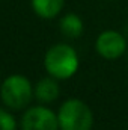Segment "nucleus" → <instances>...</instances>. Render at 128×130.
<instances>
[{
  "label": "nucleus",
  "mask_w": 128,
  "mask_h": 130,
  "mask_svg": "<svg viewBox=\"0 0 128 130\" xmlns=\"http://www.w3.org/2000/svg\"><path fill=\"white\" fill-rule=\"evenodd\" d=\"M44 65L51 77L65 80L77 73L78 55L68 44H56L45 53Z\"/></svg>",
  "instance_id": "nucleus-1"
},
{
  "label": "nucleus",
  "mask_w": 128,
  "mask_h": 130,
  "mask_svg": "<svg viewBox=\"0 0 128 130\" xmlns=\"http://www.w3.org/2000/svg\"><path fill=\"white\" fill-rule=\"evenodd\" d=\"M57 120L60 130H91L94 126L91 107L78 98H69L65 101L59 109Z\"/></svg>",
  "instance_id": "nucleus-2"
},
{
  "label": "nucleus",
  "mask_w": 128,
  "mask_h": 130,
  "mask_svg": "<svg viewBox=\"0 0 128 130\" xmlns=\"http://www.w3.org/2000/svg\"><path fill=\"white\" fill-rule=\"evenodd\" d=\"M0 95L6 106L12 109H21L27 106L32 98V85L24 76L12 74L3 82Z\"/></svg>",
  "instance_id": "nucleus-3"
},
{
  "label": "nucleus",
  "mask_w": 128,
  "mask_h": 130,
  "mask_svg": "<svg viewBox=\"0 0 128 130\" xmlns=\"http://www.w3.org/2000/svg\"><path fill=\"white\" fill-rule=\"evenodd\" d=\"M95 48L104 59H118L127 50V38L118 30H104L96 38Z\"/></svg>",
  "instance_id": "nucleus-4"
},
{
  "label": "nucleus",
  "mask_w": 128,
  "mask_h": 130,
  "mask_svg": "<svg viewBox=\"0 0 128 130\" xmlns=\"http://www.w3.org/2000/svg\"><path fill=\"white\" fill-rule=\"evenodd\" d=\"M23 130H60L57 115L44 106H35L29 109L21 121Z\"/></svg>",
  "instance_id": "nucleus-5"
},
{
  "label": "nucleus",
  "mask_w": 128,
  "mask_h": 130,
  "mask_svg": "<svg viewBox=\"0 0 128 130\" xmlns=\"http://www.w3.org/2000/svg\"><path fill=\"white\" fill-rule=\"evenodd\" d=\"M35 94H36V98L39 101L51 103L53 100L59 97V85L56 83L54 79L45 77V79L38 82V85L35 88Z\"/></svg>",
  "instance_id": "nucleus-6"
},
{
  "label": "nucleus",
  "mask_w": 128,
  "mask_h": 130,
  "mask_svg": "<svg viewBox=\"0 0 128 130\" xmlns=\"http://www.w3.org/2000/svg\"><path fill=\"white\" fill-rule=\"evenodd\" d=\"M65 0H32L33 11L42 18H54L63 8Z\"/></svg>",
  "instance_id": "nucleus-7"
},
{
  "label": "nucleus",
  "mask_w": 128,
  "mask_h": 130,
  "mask_svg": "<svg viewBox=\"0 0 128 130\" xmlns=\"http://www.w3.org/2000/svg\"><path fill=\"white\" fill-rule=\"evenodd\" d=\"M60 30L68 38H78L83 33V21L77 14H66L60 20Z\"/></svg>",
  "instance_id": "nucleus-8"
},
{
  "label": "nucleus",
  "mask_w": 128,
  "mask_h": 130,
  "mask_svg": "<svg viewBox=\"0 0 128 130\" xmlns=\"http://www.w3.org/2000/svg\"><path fill=\"white\" fill-rule=\"evenodd\" d=\"M0 130H17V123L11 113L0 109Z\"/></svg>",
  "instance_id": "nucleus-9"
}]
</instances>
